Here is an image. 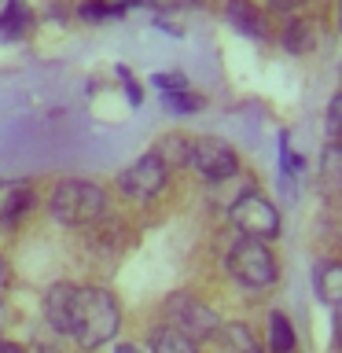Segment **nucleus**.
I'll use <instances>...</instances> for the list:
<instances>
[{
  "instance_id": "9",
  "label": "nucleus",
  "mask_w": 342,
  "mask_h": 353,
  "mask_svg": "<svg viewBox=\"0 0 342 353\" xmlns=\"http://www.w3.org/2000/svg\"><path fill=\"white\" fill-rule=\"evenodd\" d=\"M33 206V192L26 181H0V221H15Z\"/></svg>"
},
{
  "instance_id": "10",
  "label": "nucleus",
  "mask_w": 342,
  "mask_h": 353,
  "mask_svg": "<svg viewBox=\"0 0 342 353\" xmlns=\"http://www.w3.org/2000/svg\"><path fill=\"white\" fill-rule=\"evenodd\" d=\"M214 339L225 346V353H265L258 346V339L250 335V327L239 324V320H225V324H217Z\"/></svg>"
},
{
  "instance_id": "16",
  "label": "nucleus",
  "mask_w": 342,
  "mask_h": 353,
  "mask_svg": "<svg viewBox=\"0 0 342 353\" xmlns=\"http://www.w3.org/2000/svg\"><path fill=\"white\" fill-rule=\"evenodd\" d=\"M294 327L291 320H287L283 313H272L269 316V350L265 353H294Z\"/></svg>"
},
{
  "instance_id": "20",
  "label": "nucleus",
  "mask_w": 342,
  "mask_h": 353,
  "mask_svg": "<svg viewBox=\"0 0 342 353\" xmlns=\"http://www.w3.org/2000/svg\"><path fill=\"white\" fill-rule=\"evenodd\" d=\"M151 85H154V88H162V92H181V88H192L184 74H154V77H151Z\"/></svg>"
},
{
  "instance_id": "19",
  "label": "nucleus",
  "mask_w": 342,
  "mask_h": 353,
  "mask_svg": "<svg viewBox=\"0 0 342 353\" xmlns=\"http://www.w3.org/2000/svg\"><path fill=\"white\" fill-rule=\"evenodd\" d=\"M77 15L88 19V22H99V19H118V15H125V4H107V0H85V4L77 8Z\"/></svg>"
},
{
  "instance_id": "18",
  "label": "nucleus",
  "mask_w": 342,
  "mask_h": 353,
  "mask_svg": "<svg viewBox=\"0 0 342 353\" xmlns=\"http://www.w3.org/2000/svg\"><path fill=\"white\" fill-rule=\"evenodd\" d=\"M162 103H165V110H173V114H195V110L203 107V96H195L192 88H181V92H162Z\"/></svg>"
},
{
  "instance_id": "2",
  "label": "nucleus",
  "mask_w": 342,
  "mask_h": 353,
  "mask_svg": "<svg viewBox=\"0 0 342 353\" xmlns=\"http://www.w3.org/2000/svg\"><path fill=\"white\" fill-rule=\"evenodd\" d=\"M48 214L66 228H85L107 214V195L88 181H63L48 199Z\"/></svg>"
},
{
  "instance_id": "4",
  "label": "nucleus",
  "mask_w": 342,
  "mask_h": 353,
  "mask_svg": "<svg viewBox=\"0 0 342 353\" xmlns=\"http://www.w3.org/2000/svg\"><path fill=\"white\" fill-rule=\"evenodd\" d=\"M162 320L165 327L181 331V335H188L192 342H203V339H214V331L221 324V316L210 309L203 298L188 294V291H177L162 302Z\"/></svg>"
},
{
  "instance_id": "26",
  "label": "nucleus",
  "mask_w": 342,
  "mask_h": 353,
  "mask_svg": "<svg viewBox=\"0 0 342 353\" xmlns=\"http://www.w3.org/2000/svg\"><path fill=\"white\" fill-rule=\"evenodd\" d=\"M114 353H143V350H137V346H118Z\"/></svg>"
},
{
  "instance_id": "28",
  "label": "nucleus",
  "mask_w": 342,
  "mask_h": 353,
  "mask_svg": "<svg viewBox=\"0 0 342 353\" xmlns=\"http://www.w3.org/2000/svg\"><path fill=\"white\" fill-rule=\"evenodd\" d=\"M118 4H125V8H132V4H137V0H118Z\"/></svg>"
},
{
  "instance_id": "6",
  "label": "nucleus",
  "mask_w": 342,
  "mask_h": 353,
  "mask_svg": "<svg viewBox=\"0 0 342 353\" xmlns=\"http://www.w3.org/2000/svg\"><path fill=\"white\" fill-rule=\"evenodd\" d=\"M184 165H192L203 181L221 184V181H232V176L239 173V154H236V148H228L225 140L203 137V140H188Z\"/></svg>"
},
{
  "instance_id": "21",
  "label": "nucleus",
  "mask_w": 342,
  "mask_h": 353,
  "mask_svg": "<svg viewBox=\"0 0 342 353\" xmlns=\"http://www.w3.org/2000/svg\"><path fill=\"white\" fill-rule=\"evenodd\" d=\"M118 77H121V85H125V96H129V103H143V88H140V81L129 74V66H118Z\"/></svg>"
},
{
  "instance_id": "24",
  "label": "nucleus",
  "mask_w": 342,
  "mask_h": 353,
  "mask_svg": "<svg viewBox=\"0 0 342 353\" xmlns=\"http://www.w3.org/2000/svg\"><path fill=\"white\" fill-rule=\"evenodd\" d=\"M137 4H151V8H177L181 0H137Z\"/></svg>"
},
{
  "instance_id": "5",
  "label": "nucleus",
  "mask_w": 342,
  "mask_h": 353,
  "mask_svg": "<svg viewBox=\"0 0 342 353\" xmlns=\"http://www.w3.org/2000/svg\"><path fill=\"white\" fill-rule=\"evenodd\" d=\"M228 217H232V225H236L243 236H254V239H265V243L276 239V236H280V228H283L280 210H276L261 192H254V188H247L243 195L232 199Z\"/></svg>"
},
{
  "instance_id": "7",
  "label": "nucleus",
  "mask_w": 342,
  "mask_h": 353,
  "mask_svg": "<svg viewBox=\"0 0 342 353\" xmlns=\"http://www.w3.org/2000/svg\"><path fill=\"white\" fill-rule=\"evenodd\" d=\"M165 181H170V165L159 159V151H151V154H140L132 165L121 170L118 188L125 199H132V203H151V199L165 188Z\"/></svg>"
},
{
  "instance_id": "3",
  "label": "nucleus",
  "mask_w": 342,
  "mask_h": 353,
  "mask_svg": "<svg viewBox=\"0 0 342 353\" xmlns=\"http://www.w3.org/2000/svg\"><path fill=\"white\" fill-rule=\"evenodd\" d=\"M228 276L236 280L239 287H247V291H265V287L276 283V254L269 250V243L265 239H254V236H239L236 243L228 247Z\"/></svg>"
},
{
  "instance_id": "25",
  "label": "nucleus",
  "mask_w": 342,
  "mask_h": 353,
  "mask_svg": "<svg viewBox=\"0 0 342 353\" xmlns=\"http://www.w3.org/2000/svg\"><path fill=\"white\" fill-rule=\"evenodd\" d=\"M0 353H26L19 346V342H8V339H0Z\"/></svg>"
},
{
  "instance_id": "11",
  "label": "nucleus",
  "mask_w": 342,
  "mask_h": 353,
  "mask_svg": "<svg viewBox=\"0 0 342 353\" xmlns=\"http://www.w3.org/2000/svg\"><path fill=\"white\" fill-rule=\"evenodd\" d=\"M313 283H316L320 302L335 309L339 298H342V265L339 261H320L316 269H313Z\"/></svg>"
},
{
  "instance_id": "17",
  "label": "nucleus",
  "mask_w": 342,
  "mask_h": 353,
  "mask_svg": "<svg viewBox=\"0 0 342 353\" xmlns=\"http://www.w3.org/2000/svg\"><path fill=\"white\" fill-rule=\"evenodd\" d=\"M320 184H324V192L328 195H335V188H339V176H342V162H339V143H328L324 148V159H320Z\"/></svg>"
},
{
  "instance_id": "23",
  "label": "nucleus",
  "mask_w": 342,
  "mask_h": 353,
  "mask_svg": "<svg viewBox=\"0 0 342 353\" xmlns=\"http://www.w3.org/2000/svg\"><path fill=\"white\" fill-rule=\"evenodd\" d=\"M302 4H309V0H269L272 11H294V8H302Z\"/></svg>"
},
{
  "instance_id": "15",
  "label": "nucleus",
  "mask_w": 342,
  "mask_h": 353,
  "mask_svg": "<svg viewBox=\"0 0 342 353\" xmlns=\"http://www.w3.org/2000/svg\"><path fill=\"white\" fill-rule=\"evenodd\" d=\"M66 305H70V283H55L44 294V320L55 331H66Z\"/></svg>"
},
{
  "instance_id": "22",
  "label": "nucleus",
  "mask_w": 342,
  "mask_h": 353,
  "mask_svg": "<svg viewBox=\"0 0 342 353\" xmlns=\"http://www.w3.org/2000/svg\"><path fill=\"white\" fill-rule=\"evenodd\" d=\"M339 110H342V99L331 96V103H328V143H335V137H339Z\"/></svg>"
},
{
  "instance_id": "27",
  "label": "nucleus",
  "mask_w": 342,
  "mask_h": 353,
  "mask_svg": "<svg viewBox=\"0 0 342 353\" xmlns=\"http://www.w3.org/2000/svg\"><path fill=\"white\" fill-rule=\"evenodd\" d=\"M0 291H4V261H0Z\"/></svg>"
},
{
  "instance_id": "29",
  "label": "nucleus",
  "mask_w": 342,
  "mask_h": 353,
  "mask_svg": "<svg viewBox=\"0 0 342 353\" xmlns=\"http://www.w3.org/2000/svg\"><path fill=\"white\" fill-rule=\"evenodd\" d=\"M4 4H8V0H0V11H4Z\"/></svg>"
},
{
  "instance_id": "1",
  "label": "nucleus",
  "mask_w": 342,
  "mask_h": 353,
  "mask_svg": "<svg viewBox=\"0 0 342 353\" xmlns=\"http://www.w3.org/2000/svg\"><path fill=\"white\" fill-rule=\"evenodd\" d=\"M121 309L114 294L103 287H70V305H66V331L81 350H99L118 335Z\"/></svg>"
},
{
  "instance_id": "12",
  "label": "nucleus",
  "mask_w": 342,
  "mask_h": 353,
  "mask_svg": "<svg viewBox=\"0 0 342 353\" xmlns=\"http://www.w3.org/2000/svg\"><path fill=\"white\" fill-rule=\"evenodd\" d=\"M148 353H199V342H192L188 335L173 327H154L151 331V342H148Z\"/></svg>"
},
{
  "instance_id": "8",
  "label": "nucleus",
  "mask_w": 342,
  "mask_h": 353,
  "mask_svg": "<svg viewBox=\"0 0 342 353\" xmlns=\"http://www.w3.org/2000/svg\"><path fill=\"white\" fill-rule=\"evenodd\" d=\"M225 19L228 26L243 33V37H265V22H261V11L250 4V0H228L225 4Z\"/></svg>"
},
{
  "instance_id": "14",
  "label": "nucleus",
  "mask_w": 342,
  "mask_h": 353,
  "mask_svg": "<svg viewBox=\"0 0 342 353\" xmlns=\"http://www.w3.org/2000/svg\"><path fill=\"white\" fill-rule=\"evenodd\" d=\"M280 41H283L287 52L305 55V52H313V44H316V30H313V22L294 19V22H287V26H283V37Z\"/></svg>"
},
{
  "instance_id": "13",
  "label": "nucleus",
  "mask_w": 342,
  "mask_h": 353,
  "mask_svg": "<svg viewBox=\"0 0 342 353\" xmlns=\"http://www.w3.org/2000/svg\"><path fill=\"white\" fill-rule=\"evenodd\" d=\"M26 30H30V11L19 0H8L4 11H0V41H19L26 37Z\"/></svg>"
}]
</instances>
